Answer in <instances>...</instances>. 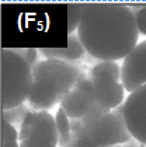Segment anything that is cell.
Here are the masks:
<instances>
[{
    "mask_svg": "<svg viewBox=\"0 0 146 147\" xmlns=\"http://www.w3.org/2000/svg\"><path fill=\"white\" fill-rule=\"evenodd\" d=\"M136 11L118 3H87L77 36L100 62L125 59L139 42Z\"/></svg>",
    "mask_w": 146,
    "mask_h": 147,
    "instance_id": "6da1fadb",
    "label": "cell"
},
{
    "mask_svg": "<svg viewBox=\"0 0 146 147\" xmlns=\"http://www.w3.org/2000/svg\"><path fill=\"white\" fill-rule=\"evenodd\" d=\"M34 84L28 105L34 111H48L63 100L81 77V70L75 63L56 59L38 62L33 67Z\"/></svg>",
    "mask_w": 146,
    "mask_h": 147,
    "instance_id": "7a4b0ae2",
    "label": "cell"
},
{
    "mask_svg": "<svg viewBox=\"0 0 146 147\" xmlns=\"http://www.w3.org/2000/svg\"><path fill=\"white\" fill-rule=\"evenodd\" d=\"M0 84L3 111L22 105L33 90V66L14 49H3L0 53Z\"/></svg>",
    "mask_w": 146,
    "mask_h": 147,
    "instance_id": "3957f363",
    "label": "cell"
},
{
    "mask_svg": "<svg viewBox=\"0 0 146 147\" xmlns=\"http://www.w3.org/2000/svg\"><path fill=\"white\" fill-rule=\"evenodd\" d=\"M96 101L105 109H115L124 104L125 88L121 81V67L117 62H100L91 69Z\"/></svg>",
    "mask_w": 146,
    "mask_h": 147,
    "instance_id": "277c9868",
    "label": "cell"
},
{
    "mask_svg": "<svg viewBox=\"0 0 146 147\" xmlns=\"http://www.w3.org/2000/svg\"><path fill=\"white\" fill-rule=\"evenodd\" d=\"M86 126L90 137L98 147L126 144L134 140L124 118V104L112 111L103 113L100 118L94 119Z\"/></svg>",
    "mask_w": 146,
    "mask_h": 147,
    "instance_id": "5b68a950",
    "label": "cell"
},
{
    "mask_svg": "<svg viewBox=\"0 0 146 147\" xmlns=\"http://www.w3.org/2000/svg\"><path fill=\"white\" fill-rule=\"evenodd\" d=\"M20 147H56L58 129L55 116L48 111H30L20 125Z\"/></svg>",
    "mask_w": 146,
    "mask_h": 147,
    "instance_id": "8992f818",
    "label": "cell"
},
{
    "mask_svg": "<svg viewBox=\"0 0 146 147\" xmlns=\"http://www.w3.org/2000/svg\"><path fill=\"white\" fill-rule=\"evenodd\" d=\"M59 105L72 121L83 119L91 109L98 105L96 101L91 80L86 77L80 79L77 84L63 97Z\"/></svg>",
    "mask_w": 146,
    "mask_h": 147,
    "instance_id": "52a82bcc",
    "label": "cell"
},
{
    "mask_svg": "<svg viewBox=\"0 0 146 147\" xmlns=\"http://www.w3.org/2000/svg\"><path fill=\"white\" fill-rule=\"evenodd\" d=\"M124 118L134 140L146 146V84L129 92L124 101Z\"/></svg>",
    "mask_w": 146,
    "mask_h": 147,
    "instance_id": "ba28073f",
    "label": "cell"
},
{
    "mask_svg": "<svg viewBox=\"0 0 146 147\" xmlns=\"http://www.w3.org/2000/svg\"><path fill=\"white\" fill-rule=\"evenodd\" d=\"M121 81L128 92H132L146 84V41L139 42L124 59L121 66Z\"/></svg>",
    "mask_w": 146,
    "mask_h": 147,
    "instance_id": "9c48e42d",
    "label": "cell"
},
{
    "mask_svg": "<svg viewBox=\"0 0 146 147\" xmlns=\"http://www.w3.org/2000/svg\"><path fill=\"white\" fill-rule=\"evenodd\" d=\"M38 52L46 59H56V60H62L67 63L77 62L80 59H83L84 55L87 53L83 44L80 42L77 34L69 35L66 48H41L38 49Z\"/></svg>",
    "mask_w": 146,
    "mask_h": 147,
    "instance_id": "30bf717a",
    "label": "cell"
},
{
    "mask_svg": "<svg viewBox=\"0 0 146 147\" xmlns=\"http://www.w3.org/2000/svg\"><path fill=\"white\" fill-rule=\"evenodd\" d=\"M67 147H98L90 137L87 126L81 119L72 121V135Z\"/></svg>",
    "mask_w": 146,
    "mask_h": 147,
    "instance_id": "8fae6325",
    "label": "cell"
},
{
    "mask_svg": "<svg viewBox=\"0 0 146 147\" xmlns=\"http://www.w3.org/2000/svg\"><path fill=\"white\" fill-rule=\"evenodd\" d=\"M55 121L58 129V147H67L72 135V119L62 108H59L55 115Z\"/></svg>",
    "mask_w": 146,
    "mask_h": 147,
    "instance_id": "7c38bea8",
    "label": "cell"
},
{
    "mask_svg": "<svg viewBox=\"0 0 146 147\" xmlns=\"http://www.w3.org/2000/svg\"><path fill=\"white\" fill-rule=\"evenodd\" d=\"M87 7V3H72L67 6V32L69 35L75 34L79 30V25L81 23L84 10Z\"/></svg>",
    "mask_w": 146,
    "mask_h": 147,
    "instance_id": "4fadbf2b",
    "label": "cell"
},
{
    "mask_svg": "<svg viewBox=\"0 0 146 147\" xmlns=\"http://www.w3.org/2000/svg\"><path fill=\"white\" fill-rule=\"evenodd\" d=\"M1 147H20L18 132L14 125L1 119Z\"/></svg>",
    "mask_w": 146,
    "mask_h": 147,
    "instance_id": "5bb4252c",
    "label": "cell"
},
{
    "mask_svg": "<svg viewBox=\"0 0 146 147\" xmlns=\"http://www.w3.org/2000/svg\"><path fill=\"white\" fill-rule=\"evenodd\" d=\"M28 112H30V109L22 104V105L16 107V108H13V109H6V111H3L1 119L7 121V122L11 125H17V123L21 125Z\"/></svg>",
    "mask_w": 146,
    "mask_h": 147,
    "instance_id": "9a60e30c",
    "label": "cell"
},
{
    "mask_svg": "<svg viewBox=\"0 0 146 147\" xmlns=\"http://www.w3.org/2000/svg\"><path fill=\"white\" fill-rule=\"evenodd\" d=\"M14 51H16L25 62H28L33 67L38 63V62H37V56H38V51H37V49H14Z\"/></svg>",
    "mask_w": 146,
    "mask_h": 147,
    "instance_id": "2e32d148",
    "label": "cell"
},
{
    "mask_svg": "<svg viewBox=\"0 0 146 147\" xmlns=\"http://www.w3.org/2000/svg\"><path fill=\"white\" fill-rule=\"evenodd\" d=\"M136 23H138V28L143 35H146V6L138 9L136 11Z\"/></svg>",
    "mask_w": 146,
    "mask_h": 147,
    "instance_id": "e0dca14e",
    "label": "cell"
},
{
    "mask_svg": "<svg viewBox=\"0 0 146 147\" xmlns=\"http://www.w3.org/2000/svg\"><path fill=\"white\" fill-rule=\"evenodd\" d=\"M101 147H146V146L145 144L138 143L136 140H132V142H129V143H126V144H118V146H101Z\"/></svg>",
    "mask_w": 146,
    "mask_h": 147,
    "instance_id": "ac0fdd59",
    "label": "cell"
}]
</instances>
